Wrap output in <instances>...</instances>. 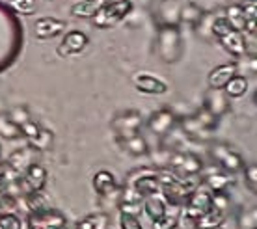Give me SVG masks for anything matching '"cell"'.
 Instances as JSON below:
<instances>
[{
    "label": "cell",
    "mask_w": 257,
    "mask_h": 229,
    "mask_svg": "<svg viewBox=\"0 0 257 229\" xmlns=\"http://www.w3.org/2000/svg\"><path fill=\"white\" fill-rule=\"evenodd\" d=\"M248 88H250L248 76L233 75L231 78L225 82V86L222 89H224V93L229 97V99H238V97H242L248 93Z\"/></svg>",
    "instance_id": "ffe728a7"
},
{
    "label": "cell",
    "mask_w": 257,
    "mask_h": 229,
    "mask_svg": "<svg viewBox=\"0 0 257 229\" xmlns=\"http://www.w3.org/2000/svg\"><path fill=\"white\" fill-rule=\"evenodd\" d=\"M101 6H103L101 0H77L71 6V15L77 19H91Z\"/></svg>",
    "instance_id": "44dd1931"
},
{
    "label": "cell",
    "mask_w": 257,
    "mask_h": 229,
    "mask_svg": "<svg viewBox=\"0 0 257 229\" xmlns=\"http://www.w3.org/2000/svg\"><path fill=\"white\" fill-rule=\"evenodd\" d=\"M225 19H227V23L231 25L233 30H237V32L244 34L246 30V17L244 13H242V8H240V4H233V6H229L227 10H225Z\"/></svg>",
    "instance_id": "cb8c5ba5"
},
{
    "label": "cell",
    "mask_w": 257,
    "mask_h": 229,
    "mask_svg": "<svg viewBox=\"0 0 257 229\" xmlns=\"http://www.w3.org/2000/svg\"><path fill=\"white\" fill-rule=\"evenodd\" d=\"M142 123H144V118H142V112L138 110H123L112 120V129L116 133V138H125V136H133V134H138L142 129Z\"/></svg>",
    "instance_id": "8992f818"
},
{
    "label": "cell",
    "mask_w": 257,
    "mask_h": 229,
    "mask_svg": "<svg viewBox=\"0 0 257 229\" xmlns=\"http://www.w3.org/2000/svg\"><path fill=\"white\" fill-rule=\"evenodd\" d=\"M133 12V2L131 0H119V2H112V4H103L97 10V13L91 17L93 26L101 28V30H108L119 25L128 13Z\"/></svg>",
    "instance_id": "7a4b0ae2"
},
{
    "label": "cell",
    "mask_w": 257,
    "mask_h": 229,
    "mask_svg": "<svg viewBox=\"0 0 257 229\" xmlns=\"http://www.w3.org/2000/svg\"><path fill=\"white\" fill-rule=\"evenodd\" d=\"M77 229H108V214L93 212L77 223Z\"/></svg>",
    "instance_id": "d4e9b609"
},
{
    "label": "cell",
    "mask_w": 257,
    "mask_h": 229,
    "mask_svg": "<svg viewBox=\"0 0 257 229\" xmlns=\"http://www.w3.org/2000/svg\"><path fill=\"white\" fill-rule=\"evenodd\" d=\"M0 136L6 138V140H17V138L23 136L19 125H15V123L8 118V114H0Z\"/></svg>",
    "instance_id": "4316f807"
},
{
    "label": "cell",
    "mask_w": 257,
    "mask_h": 229,
    "mask_svg": "<svg viewBox=\"0 0 257 229\" xmlns=\"http://www.w3.org/2000/svg\"><path fill=\"white\" fill-rule=\"evenodd\" d=\"M36 149H32V147L28 146V147H25V149H15V151L8 157V168H12L13 172L15 173H23L28 168L30 164H34L36 160H34V155H36Z\"/></svg>",
    "instance_id": "9a60e30c"
},
{
    "label": "cell",
    "mask_w": 257,
    "mask_h": 229,
    "mask_svg": "<svg viewBox=\"0 0 257 229\" xmlns=\"http://www.w3.org/2000/svg\"><path fill=\"white\" fill-rule=\"evenodd\" d=\"M28 142V146L36 149V151H49L52 147V142H54V134L49 131V129H43L39 131L36 136H34L32 140H26Z\"/></svg>",
    "instance_id": "484cf974"
},
{
    "label": "cell",
    "mask_w": 257,
    "mask_h": 229,
    "mask_svg": "<svg viewBox=\"0 0 257 229\" xmlns=\"http://www.w3.org/2000/svg\"><path fill=\"white\" fill-rule=\"evenodd\" d=\"M203 185H205L212 194H216V192H227V188L233 185L231 173H224V172L207 173L205 177H203Z\"/></svg>",
    "instance_id": "d6986e66"
},
{
    "label": "cell",
    "mask_w": 257,
    "mask_h": 229,
    "mask_svg": "<svg viewBox=\"0 0 257 229\" xmlns=\"http://www.w3.org/2000/svg\"><path fill=\"white\" fill-rule=\"evenodd\" d=\"M233 75H237V62H227V64L216 65L209 73V86L214 89H222Z\"/></svg>",
    "instance_id": "2e32d148"
},
{
    "label": "cell",
    "mask_w": 257,
    "mask_h": 229,
    "mask_svg": "<svg viewBox=\"0 0 257 229\" xmlns=\"http://www.w3.org/2000/svg\"><path fill=\"white\" fill-rule=\"evenodd\" d=\"M220 45L224 47L225 52H229L231 56L235 58H244L248 56V41L244 39V34L237 32V30H231L225 36L218 38Z\"/></svg>",
    "instance_id": "5bb4252c"
},
{
    "label": "cell",
    "mask_w": 257,
    "mask_h": 229,
    "mask_svg": "<svg viewBox=\"0 0 257 229\" xmlns=\"http://www.w3.org/2000/svg\"><path fill=\"white\" fill-rule=\"evenodd\" d=\"M179 214H181V207H166V212L162 214L161 218H157L151 222V227L153 229H175L179 225Z\"/></svg>",
    "instance_id": "603a6c76"
},
{
    "label": "cell",
    "mask_w": 257,
    "mask_h": 229,
    "mask_svg": "<svg viewBox=\"0 0 257 229\" xmlns=\"http://www.w3.org/2000/svg\"><path fill=\"white\" fill-rule=\"evenodd\" d=\"M177 123V116L172 108H161L148 118V127L155 136H166Z\"/></svg>",
    "instance_id": "9c48e42d"
},
{
    "label": "cell",
    "mask_w": 257,
    "mask_h": 229,
    "mask_svg": "<svg viewBox=\"0 0 257 229\" xmlns=\"http://www.w3.org/2000/svg\"><path fill=\"white\" fill-rule=\"evenodd\" d=\"M242 173H244V185L246 188L255 194L257 192V166L255 164H248L242 168Z\"/></svg>",
    "instance_id": "f1b7e54d"
},
{
    "label": "cell",
    "mask_w": 257,
    "mask_h": 229,
    "mask_svg": "<svg viewBox=\"0 0 257 229\" xmlns=\"http://www.w3.org/2000/svg\"><path fill=\"white\" fill-rule=\"evenodd\" d=\"M168 170L181 179H188V177H198L199 173L203 172V160L199 159L196 153L192 151H175L172 149L170 153V159H168Z\"/></svg>",
    "instance_id": "6da1fadb"
},
{
    "label": "cell",
    "mask_w": 257,
    "mask_h": 229,
    "mask_svg": "<svg viewBox=\"0 0 257 229\" xmlns=\"http://www.w3.org/2000/svg\"><path fill=\"white\" fill-rule=\"evenodd\" d=\"M116 197H117L119 214H131V216L138 218V214L144 210V196L136 190L135 186H131V185L119 186Z\"/></svg>",
    "instance_id": "52a82bcc"
},
{
    "label": "cell",
    "mask_w": 257,
    "mask_h": 229,
    "mask_svg": "<svg viewBox=\"0 0 257 229\" xmlns=\"http://www.w3.org/2000/svg\"><path fill=\"white\" fill-rule=\"evenodd\" d=\"M65 28H67V23L64 19L47 15V17H39L34 23V36L38 39H52L58 38L60 34H64Z\"/></svg>",
    "instance_id": "30bf717a"
},
{
    "label": "cell",
    "mask_w": 257,
    "mask_h": 229,
    "mask_svg": "<svg viewBox=\"0 0 257 229\" xmlns=\"http://www.w3.org/2000/svg\"><path fill=\"white\" fill-rule=\"evenodd\" d=\"M47 2H51V0H47Z\"/></svg>",
    "instance_id": "8d00e7d4"
},
{
    "label": "cell",
    "mask_w": 257,
    "mask_h": 229,
    "mask_svg": "<svg viewBox=\"0 0 257 229\" xmlns=\"http://www.w3.org/2000/svg\"><path fill=\"white\" fill-rule=\"evenodd\" d=\"M237 225L238 229H255L257 227V210L255 207L240 209L237 212Z\"/></svg>",
    "instance_id": "83f0119b"
},
{
    "label": "cell",
    "mask_w": 257,
    "mask_h": 229,
    "mask_svg": "<svg viewBox=\"0 0 257 229\" xmlns=\"http://www.w3.org/2000/svg\"><path fill=\"white\" fill-rule=\"evenodd\" d=\"M47 179H49V173L41 164L34 162L26 168L25 172L21 173L19 177V186H21V194L23 196H28V194H36V192H43L47 185Z\"/></svg>",
    "instance_id": "5b68a950"
},
{
    "label": "cell",
    "mask_w": 257,
    "mask_h": 229,
    "mask_svg": "<svg viewBox=\"0 0 257 229\" xmlns=\"http://www.w3.org/2000/svg\"><path fill=\"white\" fill-rule=\"evenodd\" d=\"M233 28H231V25L227 23V19H225L224 15L222 17H216V19L212 21V25H211V34L214 36V38L218 39V38H222V36H225L227 32H231Z\"/></svg>",
    "instance_id": "4dcf8cb0"
},
{
    "label": "cell",
    "mask_w": 257,
    "mask_h": 229,
    "mask_svg": "<svg viewBox=\"0 0 257 229\" xmlns=\"http://www.w3.org/2000/svg\"><path fill=\"white\" fill-rule=\"evenodd\" d=\"M203 108L220 120L222 116L229 112V97L224 93V89L211 88L205 93V104H203Z\"/></svg>",
    "instance_id": "4fadbf2b"
},
{
    "label": "cell",
    "mask_w": 257,
    "mask_h": 229,
    "mask_svg": "<svg viewBox=\"0 0 257 229\" xmlns=\"http://www.w3.org/2000/svg\"><path fill=\"white\" fill-rule=\"evenodd\" d=\"M8 118H10L15 125H19V127L23 125V123H26L28 120H32V116H30L28 108H26V106H23V104H19V106H13V108L10 110Z\"/></svg>",
    "instance_id": "f546056e"
},
{
    "label": "cell",
    "mask_w": 257,
    "mask_h": 229,
    "mask_svg": "<svg viewBox=\"0 0 257 229\" xmlns=\"http://www.w3.org/2000/svg\"><path fill=\"white\" fill-rule=\"evenodd\" d=\"M209 153H211L212 160H214L225 173H238V172H242V168L246 166L242 155L237 153L235 149H231L229 146H225V144H212Z\"/></svg>",
    "instance_id": "277c9868"
},
{
    "label": "cell",
    "mask_w": 257,
    "mask_h": 229,
    "mask_svg": "<svg viewBox=\"0 0 257 229\" xmlns=\"http://www.w3.org/2000/svg\"><path fill=\"white\" fill-rule=\"evenodd\" d=\"M116 142L119 144L121 149H125V151H127L128 155H133V157H146L149 153L148 140H146L140 133L133 134V136H125V138H116Z\"/></svg>",
    "instance_id": "e0dca14e"
},
{
    "label": "cell",
    "mask_w": 257,
    "mask_h": 229,
    "mask_svg": "<svg viewBox=\"0 0 257 229\" xmlns=\"http://www.w3.org/2000/svg\"><path fill=\"white\" fill-rule=\"evenodd\" d=\"M12 6L23 15H30L36 12V0H13Z\"/></svg>",
    "instance_id": "836d02e7"
},
{
    "label": "cell",
    "mask_w": 257,
    "mask_h": 229,
    "mask_svg": "<svg viewBox=\"0 0 257 229\" xmlns=\"http://www.w3.org/2000/svg\"><path fill=\"white\" fill-rule=\"evenodd\" d=\"M119 225H121V229H144L140 220L136 216H131V214H119Z\"/></svg>",
    "instance_id": "e575fe53"
},
{
    "label": "cell",
    "mask_w": 257,
    "mask_h": 229,
    "mask_svg": "<svg viewBox=\"0 0 257 229\" xmlns=\"http://www.w3.org/2000/svg\"><path fill=\"white\" fill-rule=\"evenodd\" d=\"M133 84L140 93H146V95H164L168 91V84L151 73H135Z\"/></svg>",
    "instance_id": "8fae6325"
},
{
    "label": "cell",
    "mask_w": 257,
    "mask_h": 229,
    "mask_svg": "<svg viewBox=\"0 0 257 229\" xmlns=\"http://www.w3.org/2000/svg\"><path fill=\"white\" fill-rule=\"evenodd\" d=\"M225 216H227V210L218 209V207H214V205H212L211 209L207 210V212H203V214H201V216H199L192 225L196 229H216L224 223Z\"/></svg>",
    "instance_id": "ac0fdd59"
},
{
    "label": "cell",
    "mask_w": 257,
    "mask_h": 229,
    "mask_svg": "<svg viewBox=\"0 0 257 229\" xmlns=\"http://www.w3.org/2000/svg\"><path fill=\"white\" fill-rule=\"evenodd\" d=\"M183 41H181V34L175 26H166L159 32L157 39V54L161 56L164 64H174L183 54Z\"/></svg>",
    "instance_id": "3957f363"
},
{
    "label": "cell",
    "mask_w": 257,
    "mask_h": 229,
    "mask_svg": "<svg viewBox=\"0 0 257 229\" xmlns=\"http://www.w3.org/2000/svg\"><path fill=\"white\" fill-rule=\"evenodd\" d=\"M91 186H93V190H95L97 196H101V197L117 196V190H119L116 175L112 172H108V170H99V172L93 173Z\"/></svg>",
    "instance_id": "7c38bea8"
},
{
    "label": "cell",
    "mask_w": 257,
    "mask_h": 229,
    "mask_svg": "<svg viewBox=\"0 0 257 229\" xmlns=\"http://www.w3.org/2000/svg\"><path fill=\"white\" fill-rule=\"evenodd\" d=\"M19 129H21V134L25 136L26 140H32L34 136H36V134H38L39 131H41V125H39L38 121L28 120L26 123H23V125H21Z\"/></svg>",
    "instance_id": "d6a6232c"
},
{
    "label": "cell",
    "mask_w": 257,
    "mask_h": 229,
    "mask_svg": "<svg viewBox=\"0 0 257 229\" xmlns=\"http://www.w3.org/2000/svg\"><path fill=\"white\" fill-rule=\"evenodd\" d=\"M0 229H23V222L13 212H0Z\"/></svg>",
    "instance_id": "1f68e13d"
},
{
    "label": "cell",
    "mask_w": 257,
    "mask_h": 229,
    "mask_svg": "<svg viewBox=\"0 0 257 229\" xmlns=\"http://www.w3.org/2000/svg\"><path fill=\"white\" fill-rule=\"evenodd\" d=\"M103 4H112V2H119V0H101Z\"/></svg>",
    "instance_id": "d590c367"
},
{
    "label": "cell",
    "mask_w": 257,
    "mask_h": 229,
    "mask_svg": "<svg viewBox=\"0 0 257 229\" xmlns=\"http://www.w3.org/2000/svg\"><path fill=\"white\" fill-rule=\"evenodd\" d=\"M168 203L164 201V197L161 194H155V196H148L144 197V212L151 218V222L161 218L164 212H166Z\"/></svg>",
    "instance_id": "7402d4cb"
},
{
    "label": "cell",
    "mask_w": 257,
    "mask_h": 229,
    "mask_svg": "<svg viewBox=\"0 0 257 229\" xmlns=\"http://www.w3.org/2000/svg\"><path fill=\"white\" fill-rule=\"evenodd\" d=\"M90 45V38L88 34L82 32V30H69L67 34H64V38L60 41L58 49V56L67 58V56H77L80 52H84Z\"/></svg>",
    "instance_id": "ba28073f"
}]
</instances>
